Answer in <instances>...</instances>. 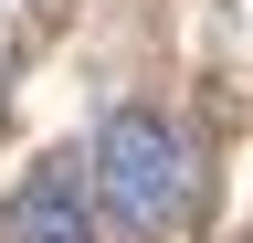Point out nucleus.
Segmentation results:
<instances>
[{
	"instance_id": "obj_1",
	"label": "nucleus",
	"mask_w": 253,
	"mask_h": 243,
	"mask_svg": "<svg viewBox=\"0 0 253 243\" xmlns=\"http://www.w3.org/2000/svg\"><path fill=\"white\" fill-rule=\"evenodd\" d=\"M84 180H95V201H106L126 233H169V222H190V201H201V148L158 106H116L106 127H95V169Z\"/></svg>"
},
{
	"instance_id": "obj_2",
	"label": "nucleus",
	"mask_w": 253,
	"mask_h": 243,
	"mask_svg": "<svg viewBox=\"0 0 253 243\" xmlns=\"http://www.w3.org/2000/svg\"><path fill=\"white\" fill-rule=\"evenodd\" d=\"M11 243H95V180H84V159H42L11 191Z\"/></svg>"
}]
</instances>
